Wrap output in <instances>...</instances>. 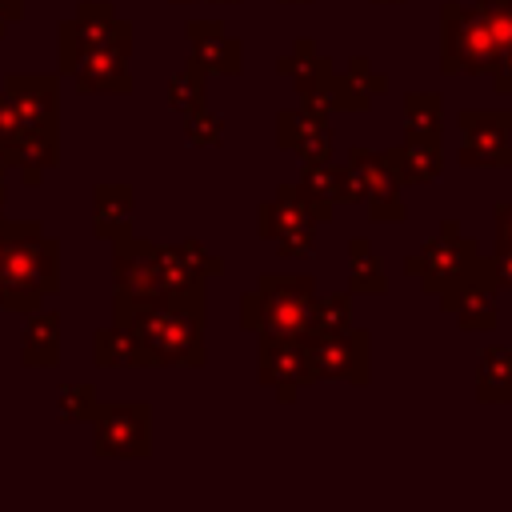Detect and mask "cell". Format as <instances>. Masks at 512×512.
Masks as SVG:
<instances>
[{"label": "cell", "mask_w": 512, "mask_h": 512, "mask_svg": "<svg viewBox=\"0 0 512 512\" xmlns=\"http://www.w3.org/2000/svg\"><path fill=\"white\" fill-rule=\"evenodd\" d=\"M132 24L108 0H84L56 28V64L80 92H132Z\"/></svg>", "instance_id": "6da1fadb"}, {"label": "cell", "mask_w": 512, "mask_h": 512, "mask_svg": "<svg viewBox=\"0 0 512 512\" xmlns=\"http://www.w3.org/2000/svg\"><path fill=\"white\" fill-rule=\"evenodd\" d=\"M204 288L164 292L140 304L112 308V320H124L140 348V368H200L204 352Z\"/></svg>", "instance_id": "7a4b0ae2"}, {"label": "cell", "mask_w": 512, "mask_h": 512, "mask_svg": "<svg viewBox=\"0 0 512 512\" xmlns=\"http://www.w3.org/2000/svg\"><path fill=\"white\" fill-rule=\"evenodd\" d=\"M16 116V144L8 168L36 188L60 164V80L52 72H8L0 88Z\"/></svg>", "instance_id": "3957f363"}, {"label": "cell", "mask_w": 512, "mask_h": 512, "mask_svg": "<svg viewBox=\"0 0 512 512\" xmlns=\"http://www.w3.org/2000/svg\"><path fill=\"white\" fill-rule=\"evenodd\" d=\"M60 292V240L40 220H8L0 248V308L28 316Z\"/></svg>", "instance_id": "277c9868"}, {"label": "cell", "mask_w": 512, "mask_h": 512, "mask_svg": "<svg viewBox=\"0 0 512 512\" xmlns=\"http://www.w3.org/2000/svg\"><path fill=\"white\" fill-rule=\"evenodd\" d=\"M320 284L308 272H264L256 288L240 296V328L268 336H308Z\"/></svg>", "instance_id": "5b68a950"}, {"label": "cell", "mask_w": 512, "mask_h": 512, "mask_svg": "<svg viewBox=\"0 0 512 512\" xmlns=\"http://www.w3.org/2000/svg\"><path fill=\"white\" fill-rule=\"evenodd\" d=\"M332 220V204L316 200L300 184H280L272 200L256 208V232L276 244L280 256H312L316 228Z\"/></svg>", "instance_id": "8992f818"}, {"label": "cell", "mask_w": 512, "mask_h": 512, "mask_svg": "<svg viewBox=\"0 0 512 512\" xmlns=\"http://www.w3.org/2000/svg\"><path fill=\"white\" fill-rule=\"evenodd\" d=\"M500 56V44L476 4L444 0L440 4V72L444 76H488Z\"/></svg>", "instance_id": "52a82bcc"}, {"label": "cell", "mask_w": 512, "mask_h": 512, "mask_svg": "<svg viewBox=\"0 0 512 512\" xmlns=\"http://www.w3.org/2000/svg\"><path fill=\"white\" fill-rule=\"evenodd\" d=\"M304 360H308V384L340 380L352 388H364L372 376V336L368 328H344V332H308L300 336Z\"/></svg>", "instance_id": "ba28073f"}, {"label": "cell", "mask_w": 512, "mask_h": 512, "mask_svg": "<svg viewBox=\"0 0 512 512\" xmlns=\"http://www.w3.org/2000/svg\"><path fill=\"white\" fill-rule=\"evenodd\" d=\"M476 264H480L476 240L464 236L456 220H444L440 232H436L432 240H424L420 252H412V256L404 260V272L416 276L428 296H440V292H448L452 284H460Z\"/></svg>", "instance_id": "9c48e42d"}, {"label": "cell", "mask_w": 512, "mask_h": 512, "mask_svg": "<svg viewBox=\"0 0 512 512\" xmlns=\"http://www.w3.org/2000/svg\"><path fill=\"white\" fill-rule=\"evenodd\" d=\"M92 452L100 460H148L152 456V408L144 400H116L92 412Z\"/></svg>", "instance_id": "30bf717a"}, {"label": "cell", "mask_w": 512, "mask_h": 512, "mask_svg": "<svg viewBox=\"0 0 512 512\" xmlns=\"http://www.w3.org/2000/svg\"><path fill=\"white\" fill-rule=\"evenodd\" d=\"M464 168H512V116L496 108H460L456 112Z\"/></svg>", "instance_id": "8fae6325"}, {"label": "cell", "mask_w": 512, "mask_h": 512, "mask_svg": "<svg viewBox=\"0 0 512 512\" xmlns=\"http://www.w3.org/2000/svg\"><path fill=\"white\" fill-rule=\"evenodd\" d=\"M156 248H160V244H152V240H144V236H136V232L112 240V280H116L112 308H124V304H140V300L164 296V288H160V260H156Z\"/></svg>", "instance_id": "7c38bea8"}, {"label": "cell", "mask_w": 512, "mask_h": 512, "mask_svg": "<svg viewBox=\"0 0 512 512\" xmlns=\"http://www.w3.org/2000/svg\"><path fill=\"white\" fill-rule=\"evenodd\" d=\"M344 164H348V172H352V180H356V188L368 204V216L376 224H400L408 216V204H404V192H400L404 184L392 176V168L384 164L380 152L356 144V148H348Z\"/></svg>", "instance_id": "4fadbf2b"}, {"label": "cell", "mask_w": 512, "mask_h": 512, "mask_svg": "<svg viewBox=\"0 0 512 512\" xmlns=\"http://www.w3.org/2000/svg\"><path fill=\"white\" fill-rule=\"evenodd\" d=\"M256 376L276 392L280 404H292L300 388H308V360L296 336H256Z\"/></svg>", "instance_id": "5bb4252c"}, {"label": "cell", "mask_w": 512, "mask_h": 512, "mask_svg": "<svg viewBox=\"0 0 512 512\" xmlns=\"http://www.w3.org/2000/svg\"><path fill=\"white\" fill-rule=\"evenodd\" d=\"M440 308H444V316L456 320L460 332H492L496 328V284L484 268V256L460 284L440 292Z\"/></svg>", "instance_id": "9a60e30c"}, {"label": "cell", "mask_w": 512, "mask_h": 512, "mask_svg": "<svg viewBox=\"0 0 512 512\" xmlns=\"http://www.w3.org/2000/svg\"><path fill=\"white\" fill-rule=\"evenodd\" d=\"M276 72H280L284 80H292V88H296V96H300L304 108L328 112V108H324V92H328L336 68H332L328 56L316 52V44H312L308 36H296V40H292V48L276 60Z\"/></svg>", "instance_id": "2e32d148"}, {"label": "cell", "mask_w": 512, "mask_h": 512, "mask_svg": "<svg viewBox=\"0 0 512 512\" xmlns=\"http://www.w3.org/2000/svg\"><path fill=\"white\" fill-rule=\"evenodd\" d=\"M192 64L204 76H240L244 72V44L240 36H228L220 20H188L184 24Z\"/></svg>", "instance_id": "e0dca14e"}, {"label": "cell", "mask_w": 512, "mask_h": 512, "mask_svg": "<svg viewBox=\"0 0 512 512\" xmlns=\"http://www.w3.org/2000/svg\"><path fill=\"white\" fill-rule=\"evenodd\" d=\"M160 260V288L164 292H188V288H204V280L224 272V260L212 256L200 240H180V244H160L156 248Z\"/></svg>", "instance_id": "ac0fdd59"}, {"label": "cell", "mask_w": 512, "mask_h": 512, "mask_svg": "<svg viewBox=\"0 0 512 512\" xmlns=\"http://www.w3.org/2000/svg\"><path fill=\"white\" fill-rule=\"evenodd\" d=\"M276 148L296 152L300 160H332V128L328 112L316 108H280L276 112Z\"/></svg>", "instance_id": "d6986e66"}, {"label": "cell", "mask_w": 512, "mask_h": 512, "mask_svg": "<svg viewBox=\"0 0 512 512\" xmlns=\"http://www.w3.org/2000/svg\"><path fill=\"white\" fill-rule=\"evenodd\" d=\"M384 164L400 184H432L444 172V148L440 136H404L400 144L380 152Z\"/></svg>", "instance_id": "ffe728a7"}, {"label": "cell", "mask_w": 512, "mask_h": 512, "mask_svg": "<svg viewBox=\"0 0 512 512\" xmlns=\"http://www.w3.org/2000/svg\"><path fill=\"white\" fill-rule=\"evenodd\" d=\"M136 196L128 184H96L92 188V232L96 240H116L132 232Z\"/></svg>", "instance_id": "44dd1931"}, {"label": "cell", "mask_w": 512, "mask_h": 512, "mask_svg": "<svg viewBox=\"0 0 512 512\" xmlns=\"http://www.w3.org/2000/svg\"><path fill=\"white\" fill-rule=\"evenodd\" d=\"M296 184H300L304 192H312L316 200H328L332 208H336V204H356V200H364L360 188H356V180H352V172H348V164H336V160H304Z\"/></svg>", "instance_id": "7402d4cb"}, {"label": "cell", "mask_w": 512, "mask_h": 512, "mask_svg": "<svg viewBox=\"0 0 512 512\" xmlns=\"http://www.w3.org/2000/svg\"><path fill=\"white\" fill-rule=\"evenodd\" d=\"M60 364V316L44 312V304L36 312H28L24 336H20V368H56Z\"/></svg>", "instance_id": "603a6c76"}, {"label": "cell", "mask_w": 512, "mask_h": 512, "mask_svg": "<svg viewBox=\"0 0 512 512\" xmlns=\"http://www.w3.org/2000/svg\"><path fill=\"white\" fill-rule=\"evenodd\" d=\"M476 400L480 404H512V348L492 344L476 360Z\"/></svg>", "instance_id": "cb8c5ba5"}, {"label": "cell", "mask_w": 512, "mask_h": 512, "mask_svg": "<svg viewBox=\"0 0 512 512\" xmlns=\"http://www.w3.org/2000/svg\"><path fill=\"white\" fill-rule=\"evenodd\" d=\"M348 292L352 296H384L388 292V272L376 260V248L368 236L348 240Z\"/></svg>", "instance_id": "d4e9b609"}, {"label": "cell", "mask_w": 512, "mask_h": 512, "mask_svg": "<svg viewBox=\"0 0 512 512\" xmlns=\"http://www.w3.org/2000/svg\"><path fill=\"white\" fill-rule=\"evenodd\" d=\"M92 360H96V368H140V348H136L132 328L124 320H112V324L96 328Z\"/></svg>", "instance_id": "484cf974"}, {"label": "cell", "mask_w": 512, "mask_h": 512, "mask_svg": "<svg viewBox=\"0 0 512 512\" xmlns=\"http://www.w3.org/2000/svg\"><path fill=\"white\" fill-rule=\"evenodd\" d=\"M444 132V104L436 92H408L404 96V136H440Z\"/></svg>", "instance_id": "4316f807"}, {"label": "cell", "mask_w": 512, "mask_h": 512, "mask_svg": "<svg viewBox=\"0 0 512 512\" xmlns=\"http://www.w3.org/2000/svg\"><path fill=\"white\" fill-rule=\"evenodd\" d=\"M204 84H208V76L188 60L184 68H176V72L168 76V108L180 112V116H188L192 108L204 104Z\"/></svg>", "instance_id": "83f0119b"}, {"label": "cell", "mask_w": 512, "mask_h": 512, "mask_svg": "<svg viewBox=\"0 0 512 512\" xmlns=\"http://www.w3.org/2000/svg\"><path fill=\"white\" fill-rule=\"evenodd\" d=\"M352 328V292L320 296L312 308V332H344Z\"/></svg>", "instance_id": "f1b7e54d"}, {"label": "cell", "mask_w": 512, "mask_h": 512, "mask_svg": "<svg viewBox=\"0 0 512 512\" xmlns=\"http://www.w3.org/2000/svg\"><path fill=\"white\" fill-rule=\"evenodd\" d=\"M96 412V388L92 384H64L56 392V420L64 424H84Z\"/></svg>", "instance_id": "f546056e"}, {"label": "cell", "mask_w": 512, "mask_h": 512, "mask_svg": "<svg viewBox=\"0 0 512 512\" xmlns=\"http://www.w3.org/2000/svg\"><path fill=\"white\" fill-rule=\"evenodd\" d=\"M184 140L196 144V148H216L224 140V120L200 104V108H192L184 116Z\"/></svg>", "instance_id": "4dcf8cb0"}, {"label": "cell", "mask_w": 512, "mask_h": 512, "mask_svg": "<svg viewBox=\"0 0 512 512\" xmlns=\"http://www.w3.org/2000/svg\"><path fill=\"white\" fill-rule=\"evenodd\" d=\"M476 12H480L484 24L492 28L500 52L512 48V0H476Z\"/></svg>", "instance_id": "1f68e13d"}, {"label": "cell", "mask_w": 512, "mask_h": 512, "mask_svg": "<svg viewBox=\"0 0 512 512\" xmlns=\"http://www.w3.org/2000/svg\"><path fill=\"white\" fill-rule=\"evenodd\" d=\"M344 76H348L364 96H376V92H384V88H388V76H384L368 56H352V60H348V68H344Z\"/></svg>", "instance_id": "d6a6232c"}, {"label": "cell", "mask_w": 512, "mask_h": 512, "mask_svg": "<svg viewBox=\"0 0 512 512\" xmlns=\"http://www.w3.org/2000/svg\"><path fill=\"white\" fill-rule=\"evenodd\" d=\"M484 268H488V276H492L496 292H500V288H504V292H512V244H500V240H496L492 256H484Z\"/></svg>", "instance_id": "836d02e7"}, {"label": "cell", "mask_w": 512, "mask_h": 512, "mask_svg": "<svg viewBox=\"0 0 512 512\" xmlns=\"http://www.w3.org/2000/svg\"><path fill=\"white\" fill-rule=\"evenodd\" d=\"M488 80H492V88H496L500 96H512V48H504V52L496 56Z\"/></svg>", "instance_id": "e575fe53"}, {"label": "cell", "mask_w": 512, "mask_h": 512, "mask_svg": "<svg viewBox=\"0 0 512 512\" xmlns=\"http://www.w3.org/2000/svg\"><path fill=\"white\" fill-rule=\"evenodd\" d=\"M492 220H496V240L500 244H512V196L492 208Z\"/></svg>", "instance_id": "d590c367"}, {"label": "cell", "mask_w": 512, "mask_h": 512, "mask_svg": "<svg viewBox=\"0 0 512 512\" xmlns=\"http://www.w3.org/2000/svg\"><path fill=\"white\" fill-rule=\"evenodd\" d=\"M24 16V0H0V36H8Z\"/></svg>", "instance_id": "8d00e7d4"}, {"label": "cell", "mask_w": 512, "mask_h": 512, "mask_svg": "<svg viewBox=\"0 0 512 512\" xmlns=\"http://www.w3.org/2000/svg\"><path fill=\"white\" fill-rule=\"evenodd\" d=\"M168 4H200V0H168ZM208 4H240V0H208Z\"/></svg>", "instance_id": "74e56055"}, {"label": "cell", "mask_w": 512, "mask_h": 512, "mask_svg": "<svg viewBox=\"0 0 512 512\" xmlns=\"http://www.w3.org/2000/svg\"><path fill=\"white\" fill-rule=\"evenodd\" d=\"M4 176H8V160L0 156V184H4Z\"/></svg>", "instance_id": "f35d334b"}, {"label": "cell", "mask_w": 512, "mask_h": 512, "mask_svg": "<svg viewBox=\"0 0 512 512\" xmlns=\"http://www.w3.org/2000/svg\"><path fill=\"white\" fill-rule=\"evenodd\" d=\"M4 232H8V220L0 216V248H4Z\"/></svg>", "instance_id": "ab89813d"}, {"label": "cell", "mask_w": 512, "mask_h": 512, "mask_svg": "<svg viewBox=\"0 0 512 512\" xmlns=\"http://www.w3.org/2000/svg\"><path fill=\"white\" fill-rule=\"evenodd\" d=\"M372 4H404V0H372Z\"/></svg>", "instance_id": "60d3db41"}, {"label": "cell", "mask_w": 512, "mask_h": 512, "mask_svg": "<svg viewBox=\"0 0 512 512\" xmlns=\"http://www.w3.org/2000/svg\"><path fill=\"white\" fill-rule=\"evenodd\" d=\"M0 216H4V184H0Z\"/></svg>", "instance_id": "b9f144b4"}, {"label": "cell", "mask_w": 512, "mask_h": 512, "mask_svg": "<svg viewBox=\"0 0 512 512\" xmlns=\"http://www.w3.org/2000/svg\"><path fill=\"white\" fill-rule=\"evenodd\" d=\"M280 4H308V0H280Z\"/></svg>", "instance_id": "7bdbcfd3"}, {"label": "cell", "mask_w": 512, "mask_h": 512, "mask_svg": "<svg viewBox=\"0 0 512 512\" xmlns=\"http://www.w3.org/2000/svg\"><path fill=\"white\" fill-rule=\"evenodd\" d=\"M508 116H512V108H508Z\"/></svg>", "instance_id": "ee69618b"}]
</instances>
